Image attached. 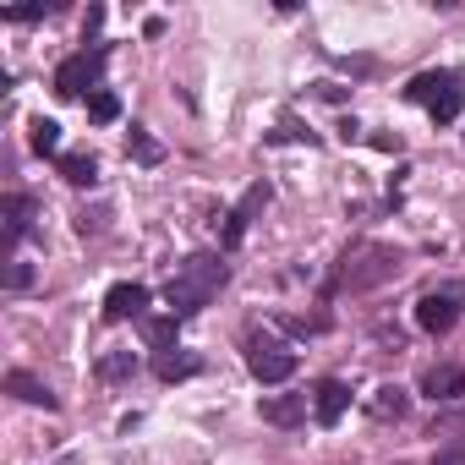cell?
Wrapping results in <instances>:
<instances>
[{
    "label": "cell",
    "mask_w": 465,
    "mask_h": 465,
    "mask_svg": "<svg viewBox=\"0 0 465 465\" xmlns=\"http://www.w3.org/2000/svg\"><path fill=\"white\" fill-rule=\"evenodd\" d=\"M224 280H230V269H224L219 252H192V258L170 274V285H164L170 318H192V312H203V307L224 291Z\"/></svg>",
    "instance_id": "6da1fadb"
},
{
    "label": "cell",
    "mask_w": 465,
    "mask_h": 465,
    "mask_svg": "<svg viewBox=\"0 0 465 465\" xmlns=\"http://www.w3.org/2000/svg\"><path fill=\"white\" fill-rule=\"evenodd\" d=\"M394 274H400V252H394V247H383V242H356V247H345L340 274L329 280V296H334V291H372V285H383V280H394Z\"/></svg>",
    "instance_id": "7a4b0ae2"
},
{
    "label": "cell",
    "mask_w": 465,
    "mask_h": 465,
    "mask_svg": "<svg viewBox=\"0 0 465 465\" xmlns=\"http://www.w3.org/2000/svg\"><path fill=\"white\" fill-rule=\"evenodd\" d=\"M104 55H110L104 45H99V50H77V55H66V61L55 66V94H61V99H83V94L99 83Z\"/></svg>",
    "instance_id": "3957f363"
},
{
    "label": "cell",
    "mask_w": 465,
    "mask_h": 465,
    "mask_svg": "<svg viewBox=\"0 0 465 465\" xmlns=\"http://www.w3.org/2000/svg\"><path fill=\"white\" fill-rule=\"evenodd\" d=\"M247 367H252L258 383H285V378L296 372V351H285V345H274V340H258V345L247 351Z\"/></svg>",
    "instance_id": "277c9868"
},
{
    "label": "cell",
    "mask_w": 465,
    "mask_h": 465,
    "mask_svg": "<svg viewBox=\"0 0 465 465\" xmlns=\"http://www.w3.org/2000/svg\"><path fill=\"white\" fill-rule=\"evenodd\" d=\"M126 318H148V285L121 280L104 291V323H126Z\"/></svg>",
    "instance_id": "5b68a950"
},
{
    "label": "cell",
    "mask_w": 465,
    "mask_h": 465,
    "mask_svg": "<svg viewBox=\"0 0 465 465\" xmlns=\"http://www.w3.org/2000/svg\"><path fill=\"white\" fill-rule=\"evenodd\" d=\"M416 323H421L427 334H449V329L460 323V291H432V296H421V302H416Z\"/></svg>",
    "instance_id": "8992f818"
},
{
    "label": "cell",
    "mask_w": 465,
    "mask_h": 465,
    "mask_svg": "<svg viewBox=\"0 0 465 465\" xmlns=\"http://www.w3.org/2000/svg\"><path fill=\"white\" fill-rule=\"evenodd\" d=\"M421 394H427L432 405H454V400L465 394V367H454V361L427 367V372H421Z\"/></svg>",
    "instance_id": "52a82bcc"
},
{
    "label": "cell",
    "mask_w": 465,
    "mask_h": 465,
    "mask_svg": "<svg viewBox=\"0 0 465 465\" xmlns=\"http://www.w3.org/2000/svg\"><path fill=\"white\" fill-rule=\"evenodd\" d=\"M345 411H351V389H345L340 378H323V383L312 389V416H318V427H334Z\"/></svg>",
    "instance_id": "ba28073f"
},
{
    "label": "cell",
    "mask_w": 465,
    "mask_h": 465,
    "mask_svg": "<svg viewBox=\"0 0 465 465\" xmlns=\"http://www.w3.org/2000/svg\"><path fill=\"white\" fill-rule=\"evenodd\" d=\"M454 88H460V77H454V72H421V77H411V83H405V99L432 110V104H438L443 94H454Z\"/></svg>",
    "instance_id": "9c48e42d"
},
{
    "label": "cell",
    "mask_w": 465,
    "mask_h": 465,
    "mask_svg": "<svg viewBox=\"0 0 465 465\" xmlns=\"http://www.w3.org/2000/svg\"><path fill=\"white\" fill-rule=\"evenodd\" d=\"M6 394H17L23 405H45V411H61L55 389H50V383H39V378H34V372H23V367H17V372H6Z\"/></svg>",
    "instance_id": "30bf717a"
},
{
    "label": "cell",
    "mask_w": 465,
    "mask_h": 465,
    "mask_svg": "<svg viewBox=\"0 0 465 465\" xmlns=\"http://www.w3.org/2000/svg\"><path fill=\"white\" fill-rule=\"evenodd\" d=\"M405 411H411V394H405L400 383H378V389L367 394V416H372V421H400Z\"/></svg>",
    "instance_id": "8fae6325"
},
{
    "label": "cell",
    "mask_w": 465,
    "mask_h": 465,
    "mask_svg": "<svg viewBox=\"0 0 465 465\" xmlns=\"http://www.w3.org/2000/svg\"><path fill=\"white\" fill-rule=\"evenodd\" d=\"M258 411H263L269 427H302V421H307V394H274V400H263Z\"/></svg>",
    "instance_id": "7c38bea8"
},
{
    "label": "cell",
    "mask_w": 465,
    "mask_h": 465,
    "mask_svg": "<svg viewBox=\"0 0 465 465\" xmlns=\"http://www.w3.org/2000/svg\"><path fill=\"white\" fill-rule=\"evenodd\" d=\"M153 372H159L164 383H181V378H197L203 361H197V356H181V351H164V356H153Z\"/></svg>",
    "instance_id": "4fadbf2b"
},
{
    "label": "cell",
    "mask_w": 465,
    "mask_h": 465,
    "mask_svg": "<svg viewBox=\"0 0 465 465\" xmlns=\"http://www.w3.org/2000/svg\"><path fill=\"white\" fill-rule=\"evenodd\" d=\"M55 164H61V181H72V186H94V181H99L94 153H61Z\"/></svg>",
    "instance_id": "5bb4252c"
},
{
    "label": "cell",
    "mask_w": 465,
    "mask_h": 465,
    "mask_svg": "<svg viewBox=\"0 0 465 465\" xmlns=\"http://www.w3.org/2000/svg\"><path fill=\"white\" fill-rule=\"evenodd\" d=\"M28 213H34V203H28L23 192H12V197H6V247H17V242L28 236Z\"/></svg>",
    "instance_id": "9a60e30c"
},
{
    "label": "cell",
    "mask_w": 465,
    "mask_h": 465,
    "mask_svg": "<svg viewBox=\"0 0 465 465\" xmlns=\"http://www.w3.org/2000/svg\"><path fill=\"white\" fill-rule=\"evenodd\" d=\"M269 197H274V186H269V181H252V186H247V197H242L236 208H230V213H236L242 224H252V219L269 208Z\"/></svg>",
    "instance_id": "2e32d148"
},
{
    "label": "cell",
    "mask_w": 465,
    "mask_h": 465,
    "mask_svg": "<svg viewBox=\"0 0 465 465\" xmlns=\"http://www.w3.org/2000/svg\"><path fill=\"white\" fill-rule=\"evenodd\" d=\"M175 323L181 318H143V340H148V351H175Z\"/></svg>",
    "instance_id": "e0dca14e"
},
{
    "label": "cell",
    "mask_w": 465,
    "mask_h": 465,
    "mask_svg": "<svg viewBox=\"0 0 465 465\" xmlns=\"http://www.w3.org/2000/svg\"><path fill=\"white\" fill-rule=\"evenodd\" d=\"M28 143H34V153H50V159H55V153H61V126L39 115V121L28 126Z\"/></svg>",
    "instance_id": "ac0fdd59"
},
{
    "label": "cell",
    "mask_w": 465,
    "mask_h": 465,
    "mask_svg": "<svg viewBox=\"0 0 465 465\" xmlns=\"http://www.w3.org/2000/svg\"><path fill=\"white\" fill-rule=\"evenodd\" d=\"M126 153H132L137 164H159V159H164V148H159V143H153L143 126H132V137H126Z\"/></svg>",
    "instance_id": "d6986e66"
},
{
    "label": "cell",
    "mask_w": 465,
    "mask_h": 465,
    "mask_svg": "<svg viewBox=\"0 0 465 465\" xmlns=\"http://www.w3.org/2000/svg\"><path fill=\"white\" fill-rule=\"evenodd\" d=\"M132 372H137V356H132V351H110V356L99 361V378H104V383H115V378H132Z\"/></svg>",
    "instance_id": "ffe728a7"
},
{
    "label": "cell",
    "mask_w": 465,
    "mask_h": 465,
    "mask_svg": "<svg viewBox=\"0 0 465 465\" xmlns=\"http://www.w3.org/2000/svg\"><path fill=\"white\" fill-rule=\"evenodd\" d=\"M88 115H94V121H115V115H121V99H115L110 88H99V94L88 99Z\"/></svg>",
    "instance_id": "44dd1931"
},
{
    "label": "cell",
    "mask_w": 465,
    "mask_h": 465,
    "mask_svg": "<svg viewBox=\"0 0 465 465\" xmlns=\"http://www.w3.org/2000/svg\"><path fill=\"white\" fill-rule=\"evenodd\" d=\"M55 6H6V12H0V17H6V23H39V17H50Z\"/></svg>",
    "instance_id": "7402d4cb"
},
{
    "label": "cell",
    "mask_w": 465,
    "mask_h": 465,
    "mask_svg": "<svg viewBox=\"0 0 465 465\" xmlns=\"http://www.w3.org/2000/svg\"><path fill=\"white\" fill-rule=\"evenodd\" d=\"M28 285H34V269L28 263H12L6 269V291H28Z\"/></svg>",
    "instance_id": "603a6c76"
},
{
    "label": "cell",
    "mask_w": 465,
    "mask_h": 465,
    "mask_svg": "<svg viewBox=\"0 0 465 465\" xmlns=\"http://www.w3.org/2000/svg\"><path fill=\"white\" fill-rule=\"evenodd\" d=\"M432 465H465V449H460V443H443V449L432 454Z\"/></svg>",
    "instance_id": "cb8c5ba5"
},
{
    "label": "cell",
    "mask_w": 465,
    "mask_h": 465,
    "mask_svg": "<svg viewBox=\"0 0 465 465\" xmlns=\"http://www.w3.org/2000/svg\"><path fill=\"white\" fill-rule=\"evenodd\" d=\"M99 23H104V6H88V17H83V34L94 39V34H99Z\"/></svg>",
    "instance_id": "d4e9b609"
}]
</instances>
